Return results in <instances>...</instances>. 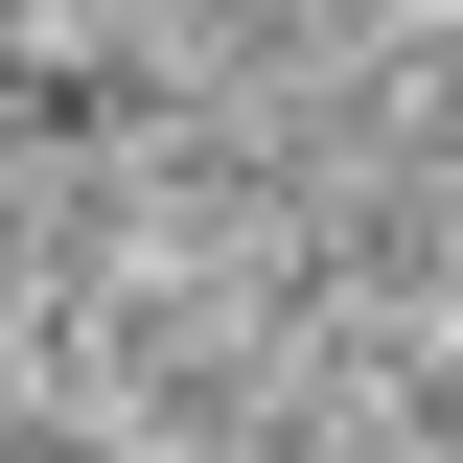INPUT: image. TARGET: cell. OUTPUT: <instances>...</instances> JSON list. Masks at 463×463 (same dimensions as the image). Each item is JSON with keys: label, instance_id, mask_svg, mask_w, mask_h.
<instances>
[{"label": "cell", "instance_id": "1", "mask_svg": "<svg viewBox=\"0 0 463 463\" xmlns=\"http://www.w3.org/2000/svg\"><path fill=\"white\" fill-rule=\"evenodd\" d=\"M279 47H347V70H417V47H463V0H255Z\"/></svg>", "mask_w": 463, "mask_h": 463}]
</instances>
